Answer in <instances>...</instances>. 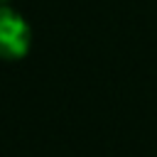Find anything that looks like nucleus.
Wrapping results in <instances>:
<instances>
[{"mask_svg": "<svg viewBox=\"0 0 157 157\" xmlns=\"http://www.w3.org/2000/svg\"><path fill=\"white\" fill-rule=\"evenodd\" d=\"M32 44V29L25 22L20 12H15L10 5L0 7V59L17 61L29 52Z\"/></svg>", "mask_w": 157, "mask_h": 157, "instance_id": "obj_1", "label": "nucleus"}, {"mask_svg": "<svg viewBox=\"0 0 157 157\" xmlns=\"http://www.w3.org/2000/svg\"><path fill=\"white\" fill-rule=\"evenodd\" d=\"M10 2H12V0H0V7H2V5H10Z\"/></svg>", "mask_w": 157, "mask_h": 157, "instance_id": "obj_2", "label": "nucleus"}]
</instances>
